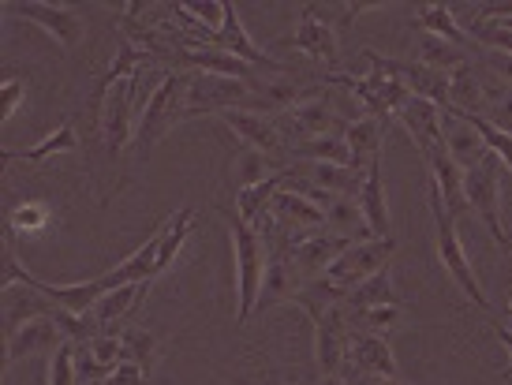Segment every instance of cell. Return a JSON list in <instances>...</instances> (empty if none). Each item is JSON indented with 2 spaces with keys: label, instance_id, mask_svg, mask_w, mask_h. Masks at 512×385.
I'll use <instances>...</instances> for the list:
<instances>
[{
  "label": "cell",
  "instance_id": "21",
  "mask_svg": "<svg viewBox=\"0 0 512 385\" xmlns=\"http://www.w3.org/2000/svg\"><path fill=\"white\" fill-rule=\"evenodd\" d=\"M385 124L389 120H378V116H359L344 128V143L352 150V169L359 176H367V169L374 161H382V139H385Z\"/></svg>",
  "mask_w": 512,
  "mask_h": 385
},
{
  "label": "cell",
  "instance_id": "23",
  "mask_svg": "<svg viewBox=\"0 0 512 385\" xmlns=\"http://www.w3.org/2000/svg\"><path fill=\"white\" fill-rule=\"evenodd\" d=\"M150 292V281H139V285H120L113 292H105L101 303L94 307V318H98L101 333H116V329L128 322L131 314L139 311V303L146 300Z\"/></svg>",
  "mask_w": 512,
  "mask_h": 385
},
{
  "label": "cell",
  "instance_id": "48",
  "mask_svg": "<svg viewBox=\"0 0 512 385\" xmlns=\"http://www.w3.org/2000/svg\"><path fill=\"white\" fill-rule=\"evenodd\" d=\"M490 329H494V337H498L505 348H509V367L501 371V378H512V329L509 326H501V322H490Z\"/></svg>",
  "mask_w": 512,
  "mask_h": 385
},
{
  "label": "cell",
  "instance_id": "6",
  "mask_svg": "<svg viewBox=\"0 0 512 385\" xmlns=\"http://www.w3.org/2000/svg\"><path fill=\"white\" fill-rule=\"evenodd\" d=\"M397 255V243L393 236L389 240H363V243H352L348 251H344L333 266H329L326 281L341 296H352L359 285H367L370 277H378L382 270H389V258Z\"/></svg>",
  "mask_w": 512,
  "mask_h": 385
},
{
  "label": "cell",
  "instance_id": "32",
  "mask_svg": "<svg viewBox=\"0 0 512 385\" xmlns=\"http://www.w3.org/2000/svg\"><path fill=\"white\" fill-rule=\"evenodd\" d=\"M42 314H53L57 318L60 307H49V300H45L38 288H19V300H12L8 296V307H4V337L8 333H15V329L23 326V322H30V318H42Z\"/></svg>",
  "mask_w": 512,
  "mask_h": 385
},
{
  "label": "cell",
  "instance_id": "19",
  "mask_svg": "<svg viewBox=\"0 0 512 385\" xmlns=\"http://www.w3.org/2000/svg\"><path fill=\"white\" fill-rule=\"evenodd\" d=\"M427 169H430V180L438 184L441 191V202H445V210L453 217H460L464 210H468V199H464V169L456 165L453 157H449V150H445V143L434 146V150H427Z\"/></svg>",
  "mask_w": 512,
  "mask_h": 385
},
{
  "label": "cell",
  "instance_id": "27",
  "mask_svg": "<svg viewBox=\"0 0 512 385\" xmlns=\"http://www.w3.org/2000/svg\"><path fill=\"white\" fill-rule=\"evenodd\" d=\"M363 217H367L374 240H389V206H385V184H382V161H374L367 169V184L359 195Z\"/></svg>",
  "mask_w": 512,
  "mask_h": 385
},
{
  "label": "cell",
  "instance_id": "39",
  "mask_svg": "<svg viewBox=\"0 0 512 385\" xmlns=\"http://www.w3.org/2000/svg\"><path fill=\"white\" fill-rule=\"evenodd\" d=\"M124 363H139L143 371H150L157 359V337L150 329H124Z\"/></svg>",
  "mask_w": 512,
  "mask_h": 385
},
{
  "label": "cell",
  "instance_id": "2",
  "mask_svg": "<svg viewBox=\"0 0 512 385\" xmlns=\"http://www.w3.org/2000/svg\"><path fill=\"white\" fill-rule=\"evenodd\" d=\"M427 199H430V214H434V251H438V262L445 266V273L453 277L456 285H460V292H464V296H468L479 311L490 314L494 307H490L486 292L479 288V281H475V270H471V262H468V251H464L460 232H456V217L445 210L441 191H438V184H434V180L427 184Z\"/></svg>",
  "mask_w": 512,
  "mask_h": 385
},
{
  "label": "cell",
  "instance_id": "29",
  "mask_svg": "<svg viewBox=\"0 0 512 385\" xmlns=\"http://www.w3.org/2000/svg\"><path fill=\"white\" fill-rule=\"evenodd\" d=\"M415 27H419V34H434V38H445V42H468V30L456 23L453 4H419Z\"/></svg>",
  "mask_w": 512,
  "mask_h": 385
},
{
  "label": "cell",
  "instance_id": "46",
  "mask_svg": "<svg viewBox=\"0 0 512 385\" xmlns=\"http://www.w3.org/2000/svg\"><path fill=\"white\" fill-rule=\"evenodd\" d=\"M146 378H150V371H143L139 363H116L101 385H146Z\"/></svg>",
  "mask_w": 512,
  "mask_h": 385
},
{
  "label": "cell",
  "instance_id": "52",
  "mask_svg": "<svg viewBox=\"0 0 512 385\" xmlns=\"http://www.w3.org/2000/svg\"><path fill=\"white\" fill-rule=\"evenodd\" d=\"M509 318H512V300H509Z\"/></svg>",
  "mask_w": 512,
  "mask_h": 385
},
{
  "label": "cell",
  "instance_id": "43",
  "mask_svg": "<svg viewBox=\"0 0 512 385\" xmlns=\"http://www.w3.org/2000/svg\"><path fill=\"white\" fill-rule=\"evenodd\" d=\"M483 120H490L498 131H505V135H512V90H501L498 98L490 101V109H486Z\"/></svg>",
  "mask_w": 512,
  "mask_h": 385
},
{
  "label": "cell",
  "instance_id": "51",
  "mask_svg": "<svg viewBox=\"0 0 512 385\" xmlns=\"http://www.w3.org/2000/svg\"><path fill=\"white\" fill-rule=\"evenodd\" d=\"M498 27H505V30H512V19H505V23H498Z\"/></svg>",
  "mask_w": 512,
  "mask_h": 385
},
{
  "label": "cell",
  "instance_id": "38",
  "mask_svg": "<svg viewBox=\"0 0 512 385\" xmlns=\"http://www.w3.org/2000/svg\"><path fill=\"white\" fill-rule=\"evenodd\" d=\"M367 8H374V4H303V15H314L318 23H326V27H333L341 34V30L352 27L356 15L367 12Z\"/></svg>",
  "mask_w": 512,
  "mask_h": 385
},
{
  "label": "cell",
  "instance_id": "31",
  "mask_svg": "<svg viewBox=\"0 0 512 385\" xmlns=\"http://www.w3.org/2000/svg\"><path fill=\"white\" fill-rule=\"evenodd\" d=\"M288 161H326V165H348L352 169V150L344 143V135H322L307 139L288 150Z\"/></svg>",
  "mask_w": 512,
  "mask_h": 385
},
{
  "label": "cell",
  "instance_id": "41",
  "mask_svg": "<svg viewBox=\"0 0 512 385\" xmlns=\"http://www.w3.org/2000/svg\"><path fill=\"white\" fill-rule=\"evenodd\" d=\"M49 385H79V371H75V344H60L49 363Z\"/></svg>",
  "mask_w": 512,
  "mask_h": 385
},
{
  "label": "cell",
  "instance_id": "3",
  "mask_svg": "<svg viewBox=\"0 0 512 385\" xmlns=\"http://www.w3.org/2000/svg\"><path fill=\"white\" fill-rule=\"evenodd\" d=\"M184 72H169L161 83L150 90L143 113H139V128H135V157L146 161L154 154V146L169 135L176 124H184Z\"/></svg>",
  "mask_w": 512,
  "mask_h": 385
},
{
  "label": "cell",
  "instance_id": "45",
  "mask_svg": "<svg viewBox=\"0 0 512 385\" xmlns=\"http://www.w3.org/2000/svg\"><path fill=\"white\" fill-rule=\"evenodd\" d=\"M0 98H4V113H0V120L8 124V120L15 116V109L23 105V98H27V86H23V79H12V75H8V79H4V86H0Z\"/></svg>",
  "mask_w": 512,
  "mask_h": 385
},
{
  "label": "cell",
  "instance_id": "5",
  "mask_svg": "<svg viewBox=\"0 0 512 385\" xmlns=\"http://www.w3.org/2000/svg\"><path fill=\"white\" fill-rule=\"evenodd\" d=\"M247 98H251V83L225 79V75L195 72V75H187V86H184V120L247 109Z\"/></svg>",
  "mask_w": 512,
  "mask_h": 385
},
{
  "label": "cell",
  "instance_id": "44",
  "mask_svg": "<svg viewBox=\"0 0 512 385\" xmlns=\"http://www.w3.org/2000/svg\"><path fill=\"white\" fill-rule=\"evenodd\" d=\"M12 225H19V229H45L49 225V210L45 206H38V202H23L19 210L12 214Z\"/></svg>",
  "mask_w": 512,
  "mask_h": 385
},
{
  "label": "cell",
  "instance_id": "30",
  "mask_svg": "<svg viewBox=\"0 0 512 385\" xmlns=\"http://www.w3.org/2000/svg\"><path fill=\"white\" fill-rule=\"evenodd\" d=\"M53 154H79V135H75L72 120H60L57 131H53V135H45L34 150H23V154L4 150V165H12L15 157H19V161H27V165H38V161H45V157H53Z\"/></svg>",
  "mask_w": 512,
  "mask_h": 385
},
{
  "label": "cell",
  "instance_id": "9",
  "mask_svg": "<svg viewBox=\"0 0 512 385\" xmlns=\"http://www.w3.org/2000/svg\"><path fill=\"white\" fill-rule=\"evenodd\" d=\"M281 135H285L288 150L299 143H307V139H322V135H344L348 128V120L341 113H333V105L329 98H307L299 101L296 109H288L281 116Z\"/></svg>",
  "mask_w": 512,
  "mask_h": 385
},
{
  "label": "cell",
  "instance_id": "18",
  "mask_svg": "<svg viewBox=\"0 0 512 385\" xmlns=\"http://www.w3.org/2000/svg\"><path fill=\"white\" fill-rule=\"evenodd\" d=\"M490 94H494V83H490L479 68L464 64V68H456V72L449 75V105H445V109H456V113H464V116H486Z\"/></svg>",
  "mask_w": 512,
  "mask_h": 385
},
{
  "label": "cell",
  "instance_id": "40",
  "mask_svg": "<svg viewBox=\"0 0 512 385\" xmlns=\"http://www.w3.org/2000/svg\"><path fill=\"white\" fill-rule=\"evenodd\" d=\"M453 113H456V109H453ZM456 116H464V113H456ZM464 120H468L471 128H475L479 135H483L486 146H490V150H494V154L501 157V165H505V169L512 172V135L498 131L494 124H490V120H483V116H464Z\"/></svg>",
  "mask_w": 512,
  "mask_h": 385
},
{
  "label": "cell",
  "instance_id": "50",
  "mask_svg": "<svg viewBox=\"0 0 512 385\" xmlns=\"http://www.w3.org/2000/svg\"><path fill=\"white\" fill-rule=\"evenodd\" d=\"M367 385H412V382H404V378H370Z\"/></svg>",
  "mask_w": 512,
  "mask_h": 385
},
{
  "label": "cell",
  "instance_id": "33",
  "mask_svg": "<svg viewBox=\"0 0 512 385\" xmlns=\"http://www.w3.org/2000/svg\"><path fill=\"white\" fill-rule=\"evenodd\" d=\"M191 221H195V210H180V214H172L169 221H161V229H165V236H161V255H157V273H165L176 262V255H180V247L187 243V236H191Z\"/></svg>",
  "mask_w": 512,
  "mask_h": 385
},
{
  "label": "cell",
  "instance_id": "37",
  "mask_svg": "<svg viewBox=\"0 0 512 385\" xmlns=\"http://www.w3.org/2000/svg\"><path fill=\"white\" fill-rule=\"evenodd\" d=\"M400 318H404V307H370V311L348 314V326H352V333H378V337H385L393 326H400Z\"/></svg>",
  "mask_w": 512,
  "mask_h": 385
},
{
  "label": "cell",
  "instance_id": "35",
  "mask_svg": "<svg viewBox=\"0 0 512 385\" xmlns=\"http://www.w3.org/2000/svg\"><path fill=\"white\" fill-rule=\"evenodd\" d=\"M225 8H228L225 0H195V4H172L176 19H187V23L202 27V34H206V38L221 34V27H225Z\"/></svg>",
  "mask_w": 512,
  "mask_h": 385
},
{
  "label": "cell",
  "instance_id": "1",
  "mask_svg": "<svg viewBox=\"0 0 512 385\" xmlns=\"http://www.w3.org/2000/svg\"><path fill=\"white\" fill-rule=\"evenodd\" d=\"M228 229H232V251H236V292H240V311H236V322H247L251 314L258 311V300H262V281H266V258H270V247L262 240V232L255 225H247L236 210H225Z\"/></svg>",
  "mask_w": 512,
  "mask_h": 385
},
{
  "label": "cell",
  "instance_id": "4",
  "mask_svg": "<svg viewBox=\"0 0 512 385\" xmlns=\"http://www.w3.org/2000/svg\"><path fill=\"white\" fill-rule=\"evenodd\" d=\"M464 199H468L471 214L479 217L486 232L498 240L501 251H512V236L505 232V221H501V157L494 150L475 169L464 172Z\"/></svg>",
  "mask_w": 512,
  "mask_h": 385
},
{
  "label": "cell",
  "instance_id": "34",
  "mask_svg": "<svg viewBox=\"0 0 512 385\" xmlns=\"http://www.w3.org/2000/svg\"><path fill=\"white\" fill-rule=\"evenodd\" d=\"M281 176H285V172H281ZM281 176H273V180H266V184H255V187H243V191H236V206H232V210H236L247 225H255L258 217L270 210L273 195L285 187V184H281Z\"/></svg>",
  "mask_w": 512,
  "mask_h": 385
},
{
  "label": "cell",
  "instance_id": "53",
  "mask_svg": "<svg viewBox=\"0 0 512 385\" xmlns=\"http://www.w3.org/2000/svg\"><path fill=\"white\" fill-rule=\"evenodd\" d=\"M270 385H277V382H270Z\"/></svg>",
  "mask_w": 512,
  "mask_h": 385
},
{
  "label": "cell",
  "instance_id": "17",
  "mask_svg": "<svg viewBox=\"0 0 512 385\" xmlns=\"http://www.w3.org/2000/svg\"><path fill=\"white\" fill-rule=\"evenodd\" d=\"M199 45H217V49H225V53H232L236 60H243V64H258V68H281L277 60L266 53V49H258L251 38H247V30H243L240 23V12H236V4H228L225 8V27H221V34H214V38H195Z\"/></svg>",
  "mask_w": 512,
  "mask_h": 385
},
{
  "label": "cell",
  "instance_id": "36",
  "mask_svg": "<svg viewBox=\"0 0 512 385\" xmlns=\"http://www.w3.org/2000/svg\"><path fill=\"white\" fill-rule=\"evenodd\" d=\"M285 172V165H277V161H270L266 154H258V150H243L240 157H236V184L243 187H255V184H266V180H273V176H281Z\"/></svg>",
  "mask_w": 512,
  "mask_h": 385
},
{
  "label": "cell",
  "instance_id": "26",
  "mask_svg": "<svg viewBox=\"0 0 512 385\" xmlns=\"http://www.w3.org/2000/svg\"><path fill=\"white\" fill-rule=\"evenodd\" d=\"M415 64L453 75L456 68L468 64V49L456 42H445V38H434V34H419L415 38Z\"/></svg>",
  "mask_w": 512,
  "mask_h": 385
},
{
  "label": "cell",
  "instance_id": "7",
  "mask_svg": "<svg viewBox=\"0 0 512 385\" xmlns=\"http://www.w3.org/2000/svg\"><path fill=\"white\" fill-rule=\"evenodd\" d=\"M139 72L120 79V83L109 86V94L101 98V116H98V131H101V146L109 154H120L124 146L135 139V113H139Z\"/></svg>",
  "mask_w": 512,
  "mask_h": 385
},
{
  "label": "cell",
  "instance_id": "20",
  "mask_svg": "<svg viewBox=\"0 0 512 385\" xmlns=\"http://www.w3.org/2000/svg\"><path fill=\"white\" fill-rule=\"evenodd\" d=\"M288 45L299 49V53H307V57L318 60V64H326V68H341V38H337V30L326 27V23H318L314 15H303V19H299L296 38H288Z\"/></svg>",
  "mask_w": 512,
  "mask_h": 385
},
{
  "label": "cell",
  "instance_id": "25",
  "mask_svg": "<svg viewBox=\"0 0 512 385\" xmlns=\"http://www.w3.org/2000/svg\"><path fill=\"white\" fill-rule=\"evenodd\" d=\"M326 229H329V236H341V240H352V243L374 240L359 199H344V195H337V199L326 206Z\"/></svg>",
  "mask_w": 512,
  "mask_h": 385
},
{
  "label": "cell",
  "instance_id": "14",
  "mask_svg": "<svg viewBox=\"0 0 512 385\" xmlns=\"http://www.w3.org/2000/svg\"><path fill=\"white\" fill-rule=\"evenodd\" d=\"M348 247H352V240L329 236V232H314L307 240L292 243V262H296L299 277L311 285V281H322V277H326L329 266H333Z\"/></svg>",
  "mask_w": 512,
  "mask_h": 385
},
{
  "label": "cell",
  "instance_id": "12",
  "mask_svg": "<svg viewBox=\"0 0 512 385\" xmlns=\"http://www.w3.org/2000/svg\"><path fill=\"white\" fill-rule=\"evenodd\" d=\"M60 344H68V333L60 329V322L53 314H42V318H30L23 326L4 337V363H15V359H27L34 352H57Z\"/></svg>",
  "mask_w": 512,
  "mask_h": 385
},
{
  "label": "cell",
  "instance_id": "28",
  "mask_svg": "<svg viewBox=\"0 0 512 385\" xmlns=\"http://www.w3.org/2000/svg\"><path fill=\"white\" fill-rule=\"evenodd\" d=\"M341 307L348 314L370 311V307H404V296L397 292V285H393L389 270H382L378 277H370L367 285H359L356 292H352V296H344Z\"/></svg>",
  "mask_w": 512,
  "mask_h": 385
},
{
  "label": "cell",
  "instance_id": "16",
  "mask_svg": "<svg viewBox=\"0 0 512 385\" xmlns=\"http://www.w3.org/2000/svg\"><path fill=\"white\" fill-rule=\"evenodd\" d=\"M348 363L363 378H400L397 356H393L389 341L378 337V333H352V341H348Z\"/></svg>",
  "mask_w": 512,
  "mask_h": 385
},
{
  "label": "cell",
  "instance_id": "24",
  "mask_svg": "<svg viewBox=\"0 0 512 385\" xmlns=\"http://www.w3.org/2000/svg\"><path fill=\"white\" fill-rule=\"evenodd\" d=\"M303 98V90H299L292 79H255L251 83V98H247V113H288V109H296Z\"/></svg>",
  "mask_w": 512,
  "mask_h": 385
},
{
  "label": "cell",
  "instance_id": "22",
  "mask_svg": "<svg viewBox=\"0 0 512 385\" xmlns=\"http://www.w3.org/2000/svg\"><path fill=\"white\" fill-rule=\"evenodd\" d=\"M445 150H449V157H453L464 172L475 169V165L490 154V146H486L483 135L471 128L464 116H456L453 109H445Z\"/></svg>",
  "mask_w": 512,
  "mask_h": 385
},
{
  "label": "cell",
  "instance_id": "10",
  "mask_svg": "<svg viewBox=\"0 0 512 385\" xmlns=\"http://www.w3.org/2000/svg\"><path fill=\"white\" fill-rule=\"evenodd\" d=\"M270 217L277 221V229L285 232V236H292V240H307V236L326 229V210L314 206L311 199L296 195V191H288V187H281L273 195Z\"/></svg>",
  "mask_w": 512,
  "mask_h": 385
},
{
  "label": "cell",
  "instance_id": "15",
  "mask_svg": "<svg viewBox=\"0 0 512 385\" xmlns=\"http://www.w3.org/2000/svg\"><path fill=\"white\" fill-rule=\"evenodd\" d=\"M397 120L404 124V131L412 135V143H415L419 154H427V150H434V146L445 143V109L434 105V101L412 98L397 113Z\"/></svg>",
  "mask_w": 512,
  "mask_h": 385
},
{
  "label": "cell",
  "instance_id": "8",
  "mask_svg": "<svg viewBox=\"0 0 512 385\" xmlns=\"http://www.w3.org/2000/svg\"><path fill=\"white\" fill-rule=\"evenodd\" d=\"M8 15H19L34 27H42L49 38H57L68 53H75L86 38V19L68 4H42V0H19V4H4Z\"/></svg>",
  "mask_w": 512,
  "mask_h": 385
},
{
  "label": "cell",
  "instance_id": "11",
  "mask_svg": "<svg viewBox=\"0 0 512 385\" xmlns=\"http://www.w3.org/2000/svg\"><path fill=\"white\" fill-rule=\"evenodd\" d=\"M221 124L236 131V135H240V139L251 146V150L266 154L270 161H277V165H281V161L288 165L285 135H281V128H277V124H270L266 116L247 113V109H232V113H221Z\"/></svg>",
  "mask_w": 512,
  "mask_h": 385
},
{
  "label": "cell",
  "instance_id": "49",
  "mask_svg": "<svg viewBox=\"0 0 512 385\" xmlns=\"http://www.w3.org/2000/svg\"><path fill=\"white\" fill-rule=\"evenodd\" d=\"M318 385H352V382H348V378H341V374H322V378H318Z\"/></svg>",
  "mask_w": 512,
  "mask_h": 385
},
{
  "label": "cell",
  "instance_id": "47",
  "mask_svg": "<svg viewBox=\"0 0 512 385\" xmlns=\"http://www.w3.org/2000/svg\"><path fill=\"white\" fill-rule=\"evenodd\" d=\"M486 68H490L494 79L512 86V53H486Z\"/></svg>",
  "mask_w": 512,
  "mask_h": 385
},
{
  "label": "cell",
  "instance_id": "42",
  "mask_svg": "<svg viewBox=\"0 0 512 385\" xmlns=\"http://www.w3.org/2000/svg\"><path fill=\"white\" fill-rule=\"evenodd\" d=\"M75 371H79V385L105 382V378H109V367L94 356V348H90V344H75Z\"/></svg>",
  "mask_w": 512,
  "mask_h": 385
},
{
  "label": "cell",
  "instance_id": "13",
  "mask_svg": "<svg viewBox=\"0 0 512 385\" xmlns=\"http://www.w3.org/2000/svg\"><path fill=\"white\" fill-rule=\"evenodd\" d=\"M285 172L296 176V180H307V184H314L318 191H326V195H344V199H359L363 184H367V176H359L356 169H348V165H326V161H288Z\"/></svg>",
  "mask_w": 512,
  "mask_h": 385
}]
</instances>
